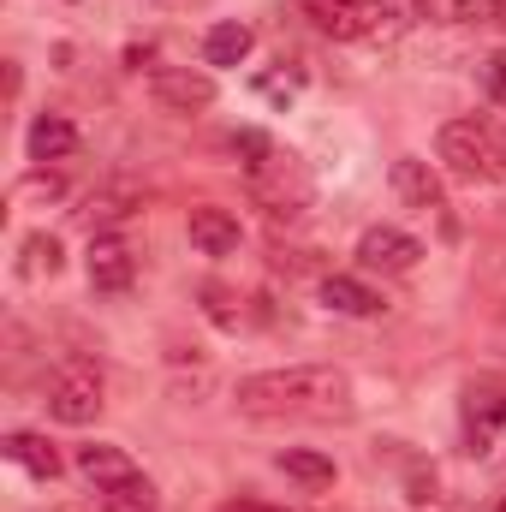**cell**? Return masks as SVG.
Wrapping results in <instances>:
<instances>
[{
    "label": "cell",
    "instance_id": "1",
    "mask_svg": "<svg viewBox=\"0 0 506 512\" xmlns=\"http://www.w3.org/2000/svg\"><path fill=\"white\" fill-rule=\"evenodd\" d=\"M233 405L256 417V423H346L358 411L352 399V376L334 370V364H292V370H262V376H245Z\"/></svg>",
    "mask_w": 506,
    "mask_h": 512
},
{
    "label": "cell",
    "instance_id": "2",
    "mask_svg": "<svg viewBox=\"0 0 506 512\" xmlns=\"http://www.w3.org/2000/svg\"><path fill=\"white\" fill-rule=\"evenodd\" d=\"M435 155L465 185H501L506 179V143L483 120H447L435 137Z\"/></svg>",
    "mask_w": 506,
    "mask_h": 512
},
{
    "label": "cell",
    "instance_id": "3",
    "mask_svg": "<svg viewBox=\"0 0 506 512\" xmlns=\"http://www.w3.org/2000/svg\"><path fill=\"white\" fill-rule=\"evenodd\" d=\"M48 417L54 423H66V429H84V423H96L102 417V370L96 364H84V358H66L54 376H48Z\"/></svg>",
    "mask_w": 506,
    "mask_h": 512
},
{
    "label": "cell",
    "instance_id": "4",
    "mask_svg": "<svg viewBox=\"0 0 506 512\" xmlns=\"http://www.w3.org/2000/svg\"><path fill=\"white\" fill-rule=\"evenodd\" d=\"M304 18L334 42H376L381 0H304Z\"/></svg>",
    "mask_w": 506,
    "mask_h": 512
},
{
    "label": "cell",
    "instance_id": "5",
    "mask_svg": "<svg viewBox=\"0 0 506 512\" xmlns=\"http://www.w3.org/2000/svg\"><path fill=\"white\" fill-rule=\"evenodd\" d=\"M149 96L167 108V114H203L215 102V78L203 66H155L149 72Z\"/></svg>",
    "mask_w": 506,
    "mask_h": 512
},
{
    "label": "cell",
    "instance_id": "6",
    "mask_svg": "<svg viewBox=\"0 0 506 512\" xmlns=\"http://www.w3.org/2000/svg\"><path fill=\"white\" fill-rule=\"evenodd\" d=\"M84 274H90L96 292L120 298V292H131V280H137V251H131L120 233H96L90 251H84Z\"/></svg>",
    "mask_w": 506,
    "mask_h": 512
},
{
    "label": "cell",
    "instance_id": "7",
    "mask_svg": "<svg viewBox=\"0 0 506 512\" xmlns=\"http://www.w3.org/2000/svg\"><path fill=\"white\" fill-rule=\"evenodd\" d=\"M393 191H399V203L417 209V215H447V185H441V173H435L423 155H399V161H393Z\"/></svg>",
    "mask_w": 506,
    "mask_h": 512
},
{
    "label": "cell",
    "instance_id": "8",
    "mask_svg": "<svg viewBox=\"0 0 506 512\" xmlns=\"http://www.w3.org/2000/svg\"><path fill=\"white\" fill-rule=\"evenodd\" d=\"M185 233H191V245L203 256H233L245 245V227H239V215L233 209H221V203H197L191 215H185Z\"/></svg>",
    "mask_w": 506,
    "mask_h": 512
},
{
    "label": "cell",
    "instance_id": "9",
    "mask_svg": "<svg viewBox=\"0 0 506 512\" xmlns=\"http://www.w3.org/2000/svg\"><path fill=\"white\" fill-rule=\"evenodd\" d=\"M358 262L364 268H381V274H411L423 262V245L411 233H399V227H370L358 239Z\"/></svg>",
    "mask_w": 506,
    "mask_h": 512
},
{
    "label": "cell",
    "instance_id": "10",
    "mask_svg": "<svg viewBox=\"0 0 506 512\" xmlns=\"http://www.w3.org/2000/svg\"><path fill=\"white\" fill-rule=\"evenodd\" d=\"M72 465H78V477H84V483H96V495H102V489H114V483H131V477H137V459H131L126 447H114V441H84V447L72 453Z\"/></svg>",
    "mask_w": 506,
    "mask_h": 512
},
{
    "label": "cell",
    "instance_id": "11",
    "mask_svg": "<svg viewBox=\"0 0 506 512\" xmlns=\"http://www.w3.org/2000/svg\"><path fill=\"white\" fill-rule=\"evenodd\" d=\"M24 149H30L36 167H54V161H66V155H78V126H72L66 114H36L30 131H24Z\"/></svg>",
    "mask_w": 506,
    "mask_h": 512
},
{
    "label": "cell",
    "instance_id": "12",
    "mask_svg": "<svg viewBox=\"0 0 506 512\" xmlns=\"http://www.w3.org/2000/svg\"><path fill=\"white\" fill-rule=\"evenodd\" d=\"M0 453H6L18 471H30L36 483H54V477H60V453H54V441L36 435V429H12V435L0 441Z\"/></svg>",
    "mask_w": 506,
    "mask_h": 512
},
{
    "label": "cell",
    "instance_id": "13",
    "mask_svg": "<svg viewBox=\"0 0 506 512\" xmlns=\"http://www.w3.org/2000/svg\"><path fill=\"white\" fill-rule=\"evenodd\" d=\"M322 304L334 316H381L387 310V298H381L376 286H364L358 274H328L322 280Z\"/></svg>",
    "mask_w": 506,
    "mask_h": 512
},
{
    "label": "cell",
    "instance_id": "14",
    "mask_svg": "<svg viewBox=\"0 0 506 512\" xmlns=\"http://www.w3.org/2000/svg\"><path fill=\"white\" fill-rule=\"evenodd\" d=\"M256 48V30L245 18H221V24H209V36H203V60L209 66H245Z\"/></svg>",
    "mask_w": 506,
    "mask_h": 512
},
{
    "label": "cell",
    "instance_id": "15",
    "mask_svg": "<svg viewBox=\"0 0 506 512\" xmlns=\"http://www.w3.org/2000/svg\"><path fill=\"white\" fill-rule=\"evenodd\" d=\"M60 268H66V245L54 233H24V245H18V274L24 280H54Z\"/></svg>",
    "mask_w": 506,
    "mask_h": 512
},
{
    "label": "cell",
    "instance_id": "16",
    "mask_svg": "<svg viewBox=\"0 0 506 512\" xmlns=\"http://www.w3.org/2000/svg\"><path fill=\"white\" fill-rule=\"evenodd\" d=\"M274 465H280L292 483H304V489H328V483H334V459L316 453V447H286Z\"/></svg>",
    "mask_w": 506,
    "mask_h": 512
},
{
    "label": "cell",
    "instance_id": "17",
    "mask_svg": "<svg viewBox=\"0 0 506 512\" xmlns=\"http://www.w3.org/2000/svg\"><path fill=\"white\" fill-rule=\"evenodd\" d=\"M102 512H161V495H155V483L137 471L131 483H114V489H102Z\"/></svg>",
    "mask_w": 506,
    "mask_h": 512
},
{
    "label": "cell",
    "instance_id": "18",
    "mask_svg": "<svg viewBox=\"0 0 506 512\" xmlns=\"http://www.w3.org/2000/svg\"><path fill=\"white\" fill-rule=\"evenodd\" d=\"M78 215H84V227H90V239H96V233H108L114 221L131 215V191H102V197H90V209H78Z\"/></svg>",
    "mask_w": 506,
    "mask_h": 512
},
{
    "label": "cell",
    "instance_id": "19",
    "mask_svg": "<svg viewBox=\"0 0 506 512\" xmlns=\"http://www.w3.org/2000/svg\"><path fill=\"white\" fill-rule=\"evenodd\" d=\"M233 155H239V167H245V173H262V167H268V161H274V143H268V137H262V131H233Z\"/></svg>",
    "mask_w": 506,
    "mask_h": 512
},
{
    "label": "cell",
    "instance_id": "20",
    "mask_svg": "<svg viewBox=\"0 0 506 512\" xmlns=\"http://www.w3.org/2000/svg\"><path fill=\"white\" fill-rule=\"evenodd\" d=\"M459 24H501V0H453Z\"/></svg>",
    "mask_w": 506,
    "mask_h": 512
},
{
    "label": "cell",
    "instance_id": "21",
    "mask_svg": "<svg viewBox=\"0 0 506 512\" xmlns=\"http://www.w3.org/2000/svg\"><path fill=\"white\" fill-rule=\"evenodd\" d=\"M483 84H489V96L506 108V48H501V54H489V66H483Z\"/></svg>",
    "mask_w": 506,
    "mask_h": 512
},
{
    "label": "cell",
    "instance_id": "22",
    "mask_svg": "<svg viewBox=\"0 0 506 512\" xmlns=\"http://www.w3.org/2000/svg\"><path fill=\"white\" fill-rule=\"evenodd\" d=\"M256 90H262V96H268V102H280V108H286V102H292V96H298V78H280V72H268V78H262V84H256Z\"/></svg>",
    "mask_w": 506,
    "mask_h": 512
},
{
    "label": "cell",
    "instance_id": "23",
    "mask_svg": "<svg viewBox=\"0 0 506 512\" xmlns=\"http://www.w3.org/2000/svg\"><path fill=\"white\" fill-rule=\"evenodd\" d=\"M221 512H292V507H268V501H227Z\"/></svg>",
    "mask_w": 506,
    "mask_h": 512
},
{
    "label": "cell",
    "instance_id": "24",
    "mask_svg": "<svg viewBox=\"0 0 506 512\" xmlns=\"http://www.w3.org/2000/svg\"><path fill=\"white\" fill-rule=\"evenodd\" d=\"M155 6H179V0H155Z\"/></svg>",
    "mask_w": 506,
    "mask_h": 512
},
{
    "label": "cell",
    "instance_id": "25",
    "mask_svg": "<svg viewBox=\"0 0 506 512\" xmlns=\"http://www.w3.org/2000/svg\"><path fill=\"white\" fill-rule=\"evenodd\" d=\"M501 24H506V0H501Z\"/></svg>",
    "mask_w": 506,
    "mask_h": 512
},
{
    "label": "cell",
    "instance_id": "26",
    "mask_svg": "<svg viewBox=\"0 0 506 512\" xmlns=\"http://www.w3.org/2000/svg\"><path fill=\"white\" fill-rule=\"evenodd\" d=\"M495 512H506V501H501V507H495Z\"/></svg>",
    "mask_w": 506,
    "mask_h": 512
}]
</instances>
